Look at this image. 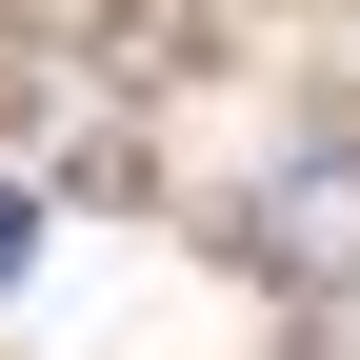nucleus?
<instances>
[{"label":"nucleus","instance_id":"f257e3e1","mask_svg":"<svg viewBox=\"0 0 360 360\" xmlns=\"http://www.w3.org/2000/svg\"><path fill=\"white\" fill-rule=\"evenodd\" d=\"M240 240L281 260V281H360V120H321V141L260 180V200H240Z\"/></svg>","mask_w":360,"mask_h":360},{"label":"nucleus","instance_id":"f03ea898","mask_svg":"<svg viewBox=\"0 0 360 360\" xmlns=\"http://www.w3.org/2000/svg\"><path fill=\"white\" fill-rule=\"evenodd\" d=\"M20 240H40V220H20V180H0V281H20Z\"/></svg>","mask_w":360,"mask_h":360}]
</instances>
